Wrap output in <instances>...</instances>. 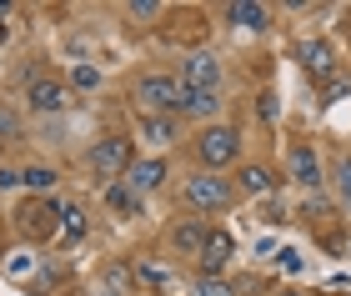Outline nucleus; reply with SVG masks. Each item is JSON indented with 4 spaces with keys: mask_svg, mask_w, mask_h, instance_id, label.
Returning a JSON list of instances; mask_svg holds the SVG:
<instances>
[{
    "mask_svg": "<svg viewBox=\"0 0 351 296\" xmlns=\"http://www.w3.org/2000/svg\"><path fill=\"white\" fill-rule=\"evenodd\" d=\"M25 101L36 106V111H60V106H66V86L60 81H30Z\"/></svg>",
    "mask_w": 351,
    "mask_h": 296,
    "instance_id": "nucleus-10",
    "label": "nucleus"
},
{
    "mask_svg": "<svg viewBox=\"0 0 351 296\" xmlns=\"http://www.w3.org/2000/svg\"><path fill=\"white\" fill-rule=\"evenodd\" d=\"M21 186H30V191H51V186H56V171L30 166V171H21Z\"/></svg>",
    "mask_w": 351,
    "mask_h": 296,
    "instance_id": "nucleus-19",
    "label": "nucleus"
},
{
    "mask_svg": "<svg viewBox=\"0 0 351 296\" xmlns=\"http://www.w3.org/2000/svg\"><path fill=\"white\" fill-rule=\"evenodd\" d=\"M60 236H66V241H81V236H86V211H81V206H66V211H60Z\"/></svg>",
    "mask_w": 351,
    "mask_h": 296,
    "instance_id": "nucleus-16",
    "label": "nucleus"
},
{
    "mask_svg": "<svg viewBox=\"0 0 351 296\" xmlns=\"http://www.w3.org/2000/svg\"><path fill=\"white\" fill-rule=\"evenodd\" d=\"M131 21H151V15H161V5H156V0H131Z\"/></svg>",
    "mask_w": 351,
    "mask_h": 296,
    "instance_id": "nucleus-23",
    "label": "nucleus"
},
{
    "mask_svg": "<svg viewBox=\"0 0 351 296\" xmlns=\"http://www.w3.org/2000/svg\"><path fill=\"white\" fill-rule=\"evenodd\" d=\"M291 176L301 186H322V166H316V151L311 146H296L291 151Z\"/></svg>",
    "mask_w": 351,
    "mask_h": 296,
    "instance_id": "nucleus-11",
    "label": "nucleus"
},
{
    "mask_svg": "<svg viewBox=\"0 0 351 296\" xmlns=\"http://www.w3.org/2000/svg\"><path fill=\"white\" fill-rule=\"evenodd\" d=\"M141 276H146L151 286H161V282H166V271H161V267H141Z\"/></svg>",
    "mask_w": 351,
    "mask_h": 296,
    "instance_id": "nucleus-26",
    "label": "nucleus"
},
{
    "mask_svg": "<svg viewBox=\"0 0 351 296\" xmlns=\"http://www.w3.org/2000/svg\"><path fill=\"white\" fill-rule=\"evenodd\" d=\"M161 181H166V161H156V156H151V161H131V181H125V186H131L136 196L141 191H156Z\"/></svg>",
    "mask_w": 351,
    "mask_h": 296,
    "instance_id": "nucleus-9",
    "label": "nucleus"
},
{
    "mask_svg": "<svg viewBox=\"0 0 351 296\" xmlns=\"http://www.w3.org/2000/svg\"><path fill=\"white\" fill-rule=\"evenodd\" d=\"M181 86H191V90H216L221 86V66L211 56H191L186 66H181Z\"/></svg>",
    "mask_w": 351,
    "mask_h": 296,
    "instance_id": "nucleus-5",
    "label": "nucleus"
},
{
    "mask_svg": "<svg viewBox=\"0 0 351 296\" xmlns=\"http://www.w3.org/2000/svg\"><path fill=\"white\" fill-rule=\"evenodd\" d=\"M176 111H186V116H211V111H216V90H191V86H181Z\"/></svg>",
    "mask_w": 351,
    "mask_h": 296,
    "instance_id": "nucleus-12",
    "label": "nucleus"
},
{
    "mask_svg": "<svg viewBox=\"0 0 351 296\" xmlns=\"http://www.w3.org/2000/svg\"><path fill=\"white\" fill-rule=\"evenodd\" d=\"M90 166H95V176H121V171L131 166V141H125V136H106V141H95Z\"/></svg>",
    "mask_w": 351,
    "mask_h": 296,
    "instance_id": "nucleus-3",
    "label": "nucleus"
},
{
    "mask_svg": "<svg viewBox=\"0 0 351 296\" xmlns=\"http://www.w3.org/2000/svg\"><path fill=\"white\" fill-rule=\"evenodd\" d=\"M106 201H110V211H121V216H131L141 196H136V191H131V186H125V181H110V186H106Z\"/></svg>",
    "mask_w": 351,
    "mask_h": 296,
    "instance_id": "nucleus-15",
    "label": "nucleus"
},
{
    "mask_svg": "<svg viewBox=\"0 0 351 296\" xmlns=\"http://www.w3.org/2000/svg\"><path fill=\"white\" fill-rule=\"evenodd\" d=\"M141 136H146L151 146H171L176 141V121L171 116H146L141 121Z\"/></svg>",
    "mask_w": 351,
    "mask_h": 296,
    "instance_id": "nucleus-14",
    "label": "nucleus"
},
{
    "mask_svg": "<svg viewBox=\"0 0 351 296\" xmlns=\"http://www.w3.org/2000/svg\"><path fill=\"white\" fill-rule=\"evenodd\" d=\"M241 186H246L251 196H266V191H271V171H266V166H246V171H241Z\"/></svg>",
    "mask_w": 351,
    "mask_h": 296,
    "instance_id": "nucleus-18",
    "label": "nucleus"
},
{
    "mask_svg": "<svg viewBox=\"0 0 351 296\" xmlns=\"http://www.w3.org/2000/svg\"><path fill=\"white\" fill-rule=\"evenodd\" d=\"M236 151H241V136H236L231 126H206L201 131V141H196V156L206 166H226V161H236Z\"/></svg>",
    "mask_w": 351,
    "mask_h": 296,
    "instance_id": "nucleus-1",
    "label": "nucleus"
},
{
    "mask_svg": "<svg viewBox=\"0 0 351 296\" xmlns=\"http://www.w3.org/2000/svg\"><path fill=\"white\" fill-rule=\"evenodd\" d=\"M281 296H296V291H281Z\"/></svg>",
    "mask_w": 351,
    "mask_h": 296,
    "instance_id": "nucleus-27",
    "label": "nucleus"
},
{
    "mask_svg": "<svg viewBox=\"0 0 351 296\" xmlns=\"http://www.w3.org/2000/svg\"><path fill=\"white\" fill-rule=\"evenodd\" d=\"M5 271H10V276H25V271H30V256H10Z\"/></svg>",
    "mask_w": 351,
    "mask_h": 296,
    "instance_id": "nucleus-24",
    "label": "nucleus"
},
{
    "mask_svg": "<svg viewBox=\"0 0 351 296\" xmlns=\"http://www.w3.org/2000/svg\"><path fill=\"white\" fill-rule=\"evenodd\" d=\"M296 60H301L311 75H326L331 66H337V51H331L326 40H296Z\"/></svg>",
    "mask_w": 351,
    "mask_h": 296,
    "instance_id": "nucleus-7",
    "label": "nucleus"
},
{
    "mask_svg": "<svg viewBox=\"0 0 351 296\" xmlns=\"http://www.w3.org/2000/svg\"><path fill=\"white\" fill-rule=\"evenodd\" d=\"M176 246H181V251H196V256H201V246H206V231H201L196 221L176 226Z\"/></svg>",
    "mask_w": 351,
    "mask_h": 296,
    "instance_id": "nucleus-17",
    "label": "nucleus"
},
{
    "mask_svg": "<svg viewBox=\"0 0 351 296\" xmlns=\"http://www.w3.org/2000/svg\"><path fill=\"white\" fill-rule=\"evenodd\" d=\"M71 86L75 90H95V86H101V71H95V66H75L71 71Z\"/></svg>",
    "mask_w": 351,
    "mask_h": 296,
    "instance_id": "nucleus-20",
    "label": "nucleus"
},
{
    "mask_svg": "<svg viewBox=\"0 0 351 296\" xmlns=\"http://www.w3.org/2000/svg\"><path fill=\"white\" fill-rule=\"evenodd\" d=\"M10 186H21V171L5 166V171H0V191H10Z\"/></svg>",
    "mask_w": 351,
    "mask_h": 296,
    "instance_id": "nucleus-25",
    "label": "nucleus"
},
{
    "mask_svg": "<svg viewBox=\"0 0 351 296\" xmlns=\"http://www.w3.org/2000/svg\"><path fill=\"white\" fill-rule=\"evenodd\" d=\"M226 261H231V236H226V231H211L206 246H201V271L206 276H221V271H226Z\"/></svg>",
    "mask_w": 351,
    "mask_h": 296,
    "instance_id": "nucleus-6",
    "label": "nucleus"
},
{
    "mask_svg": "<svg viewBox=\"0 0 351 296\" xmlns=\"http://www.w3.org/2000/svg\"><path fill=\"white\" fill-rule=\"evenodd\" d=\"M226 15H231L236 25H246V30H266V21H271V10H266V5H256V0H236Z\"/></svg>",
    "mask_w": 351,
    "mask_h": 296,
    "instance_id": "nucleus-13",
    "label": "nucleus"
},
{
    "mask_svg": "<svg viewBox=\"0 0 351 296\" xmlns=\"http://www.w3.org/2000/svg\"><path fill=\"white\" fill-rule=\"evenodd\" d=\"M196 296H231V286L221 282V276H201V282H196Z\"/></svg>",
    "mask_w": 351,
    "mask_h": 296,
    "instance_id": "nucleus-22",
    "label": "nucleus"
},
{
    "mask_svg": "<svg viewBox=\"0 0 351 296\" xmlns=\"http://www.w3.org/2000/svg\"><path fill=\"white\" fill-rule=\"evenodd\" d=\"M337 191H341L346 211H351V156H341V161H337Z\"/></svg>",
    "mask_w": 351,
    "mask_h": 296,
    "instance_id": "nucleus-21",
    "label": "nucleus"
},
{
    "mask_svg": "<svg viewBox=\"0 0 351 296\" xmlns=\"http://www.w3.org/2000/svg\"><path fill=\"white\" fill-rule=\"evenodd\" d=\"M186 201H191L196 211H221V206L231 201V186L221 181V176H191V181H186Z\"/></svg>",
    "mask_w": 351,
    "mask_h": 296,
    "instance_id": "nucleus-4",
    "label": "nucleus"
},
{
    "mask_svg": "<svg viewBox=\"0 0 351 296\" xmlns=\"http://www.w3.org/2000/svg\"><path fill=\"white\" fill-rule=\"evenodd\" d=\"M60 211H66L60 201H40V206H25V216H21V221H25V231H30V236H51Z\"/></svg>",
    "mask_w": 351,
    "mask_h": 296,
    "instance_id": "nucleus-8",
    "label": "nucleus"
},
{
    "mask_svg": "<svg viewBox=\"0 0 351 296\" xmlns=\"http://www.w3.org/2000/svg\"><path fill=\"white\" fill-rule=\"evenodd\" d=\"M176 96H181V81H171V75H141L136 81V101L146 106L151 116L176 111Z\"/></svg>",
    "mask_w": 351,
    "mask_h": 296,
    "instance_id": "nucleus-2",
    "label": "nucleus"
}]
</instances>
